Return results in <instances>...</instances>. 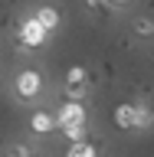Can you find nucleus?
<instances>
[{"label": "nucleus", "mask_w": 154, "mask_h": 157, "mask_svg": "<svg viewBox=\"0 0 154 157\" xmlns=\"http://www.w3.org/2000/svg\"><path fill=\"white\" fill-rule=\"evenodd\" d=\"M43 88H46V78H43L39 69H20L17 75H13V95L20 101H26V105L43 95Z\"/></svg>", "instance_id": "1"}, {"label": "nucleus", "mask_w": 154, "mask_h": 157, "mask_svg": "<svg viewBox=\"0 0 154 157\" xmlns=\"http://www.w3.org/2000/svg\"><path fill=\"white\" fill-rule=\"evenodd\" d=\"M46 39H49V33L39 26L33 17H26L23 23H20V43H23L26 49H43V46H46Z\"/></svg>", "instance_id": "2"}, {"label": "nucleus", "mask_w": 154, "mask_h": 157, "mask_svg": "<svg viewBox=\"0 0 154 157\" xmlns=\"http://www.w3.org/2000/svg\"><path fill=\"white\" fill-rule=\"evenodd\" d=\"M56 128H66V124H85V105L82 101H62L53 115Z\"/></svg>", "instance_id": "3"}, {"label": "nucleus", "mask_w": 154, "mask_h": 157, "mask_svg": "<svg viewBox=\"0 0 154 157\" xmlns=\"http://www.w3.org/2000/svg\"><path fill=\"white\" fill-rule=\"evenodd\" d=\"M30 17L36 20V23L46 29V33H56V29L62 26V13H59L56 7H46V3H43V7H36L33 13H30Z\"/></svg>", "instance_id": "4"}, {"label": "nucleus", "mask_w": 154, "mask_h": 157, "mask_svg": "<svg viewBox=\"0 0 154 157\" xmlns=\"http://www.w3.org/2000/svg\"><path fill=\"white\" fill-rule=\"evenodd\" d=\"M112 121H115L121 131H135V101H121V105H115Z\"/></svg>", "instance_id": "5"}, {"label": "nucleus", "mask_w": 154, "mask_h": 157, "mask_svg": "<svg viewBox=\"0 0 154 157\" xmlns=\"http://www.w3.org/2000/svg\"><path fill=\"white\" fill-rule=\"evenodd\" d=\"M56 128V121H53V111H43V108H36L33 115H30V131L33 134H49Z\"/></svg>", "instance_id": "6"}, {"label": "nucleus", "mask_w": 154, "mask_h": 157, "mask_svg": "<svg viewBox=\"0 0 154 157\" xmlns=\"http://www.w3.org/2000/svg\"><path fill=\"white\" fill-rule=\"evenodd\" d=\"M131 33H135L138 39H144V43H151V39H154V17H148V13L135 17V20H131Z\"/></svg>", "instance_id": "7"}, {"label": "nucleus", "mask_w": 154, "mask_h": 157, "mask_svg": "<svg viewBox=\"0 0 154 157\" xmlns=\"http://www.w3.org/2000/svg\"><path fill=\"white\" fill-rule=\"evenodd\" d=\"M154 124V108L144 101H135V131H148Z\"/></svg>", "instance_id": "8"}, {"label": "nucleus", "mask_w": 154, "mask_h": 157, "mask_svg": "<svg viewBox=\"0 0 154 157\" xmlns=\"http://www.w3.org/2000/svg\"><path fill=\"white\" fill-rule=\"evenodd\" d=\"M66 157H98V147L85 137V141H79V144H69Z\"/></svg>", "instance_id": "9"}, {"label": "nucleus", "mask_w": 154, "mask_h": 157, "mask_svg": "<svg viewBox=\"0 0 154 157\" xmlns=\"http://www.w3.org/2000/svg\"><path fill=\"white\" fill-rule=\"evenodd\" d=\"M59 131H62V137H66L69 144H79V141H85V137H89L85 124H66V128H59Z\"/></svg>", "instance_id": "10"}, {"label": "nucleus", "mask_w": 154, "mask_h": 157, "mask_svg": "<svg viewBox=\"0 0 154 157\" xmlns=\"http://www.w3.org/2000/svg\"><path fill=\"white\" fill-rule=\"evenodd\" d=\"M62 95H66V101H85L89 85H72V82H62Z\"/></svg>", "instance_id": "11"}, {"label": "nucleus", "mask_w": 154, "mask_h": 157, "mask_svg": "<svg viewBox=\"0 0 154 157\" xmlns=\"http://www.w3.org/2000/svg\"><path fill=\"white\" fill-rule=\"evenodd\" d=\"M66 82H72V85H89V69L85 66H69L66 69Z\"/></svg>", "instance_id": "12"}, {"label": "nucleus", "mask_w": 154, "mask_h": 157, "mask_svg": "<svg viewBox=\"0 0 154 157\" xmlns=\"http://www.w3.org/2000/svg\"><path fill=\"white\" fill-rule=\"evenodd\" d=\"M3 157H39V154L33 151V147H26V144H7Z\"/></svg>", "instance_id": "13"}, {"label": "nucleus", "mask_w": 154, "mask_h": 157, "mask_svg": "<svg viewBox=\"0 0 154 157\" xmlns=\"http://www.w3.org/2000/svg\"><path fill=\"white\" fill-rule=\"evenodd\" d=\"M85 7L92 10V13H102V10L108 7V0H85Z\"/></svg>", "instance_id": "14"}, {"label": "nucleus", "mask_w": 154, "mask_h": 157, "mask_svg": "<svg viewBox=\"0 0 154 157\" xmlns=\"http://www.w3.org/2000/svg\"><path fill=\"white\" fill-rule=\"evenodd\" d=\"M135 0H108V7H115V10H121V7H131Z\"/></svg>", "instance_id": "15"}, {"label": "nucleus", "mask_w": 154, "mask_h": 157, "mask_svg": "<svg viewBox=\"0 0 154 157\" xmlns=\"http://www.w3.org/2000/svg\"><path fill=\"white\" fill-rule=\"evenodd\" d=\"M151 62H154V52H151Z\"/></svg>", "instance_id": "16"}]
</instances>
